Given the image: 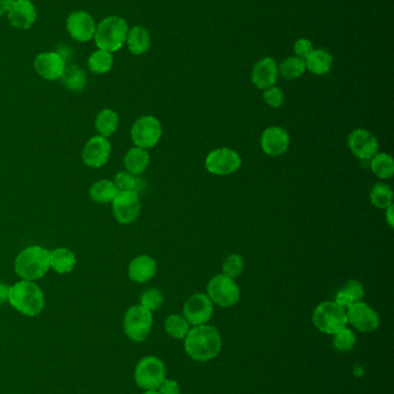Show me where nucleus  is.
<instances>
[{
	"label": "nucleus",
	"mask_w": 394,
	"mask_h": 394,
	"mask_svg": "<svg viewBox=\"0 0 394 394\" xmlns=\"http://www.w3.org/2000/svg\"><path fill=\"white\" fill-rule=\"evenodd\" d=\"M206 294L213 304L221 308L234 307L241 299V290L238 283L222 273L208 281Z\"/></svg>",
	"instance_id": "nucleus-8"
},
{
	"label": "nucleus",
	"mask_w": 394,
	"mask_h": 394,
	"mask_svg": "<svg viewBox=\"0 0 394 394\" xmlns=\"http://www.w3.org/2000/svg\"><path fill=\"white\" fill-rule=\"evenodd\" d=\"M347 312V321L348 324L352 325L357 331L362 333H370L376 331L379 328V315L377 311L370 307L369 304L359 301L356 303L349 306L346 309Z\"/></svg>",
	"instance_id": "nucleus-13"
},
{
	"label": "nucleus",
	"mask_w": 394,
	"mask_h": 394,
	"mask_svg": "<svg viewBox=\"0 0 394 394\" xmlns=\"http://www.w3.org/2000/svg\"><path fill=\"white\" fill-rule=\"evenodd\" d=\"M150 162V153L146 149L139 148V147H133L129 149V151L126 152L125 158H124L126 171L133 176H140L141 173L145 172Z\"/></svg>",
	"instance_id": "nucleus-23"
},
{
	"label": "nucleus",
	"mask_w": 394,
	"mask_h": 394,
	"mask_svg": "<svg viewBox=\"0 0 394 394\" xmlns=\"http://www.w3.org/2000/svg\"><path fill=\"white\" fill-rule=\"evenodd\" d=\"M165 377V364L157 356H145L134 370L136 384L143 391L157 390Z\"/></svg>",
	"instance_id": "nucleus-7"
},
{
	"label": "nucleus",
	"mask_w": 394,
	"mask_h": 394,
	"mask_svg": "<svg viewBox=\"0 0 394 394\" xmlns=\"http://www.w3.org/2000/svg\"><path fill=\"white\" fill-rule=\"evenodd\" d=\"M111 155V143L103 136H94L88 140L82 150V160L88 167L100 169L108 162Z\"/></svg>",
	"instance_id": "nucleus-15"
},
{
	"label": "nucleus",
	"mask_w": 394,
	"mask_h": 394,
	"mask_svg": "<svg viewBox=\"0 0 394 394\" xmlns=\"http://www.w3.org/2000/svg\"><path fill=\"white\" fill-rule=\"evenodd\" d=\"M114 58L110 52L98 50L94 52L88 59V66L91 72L95 74H105L112 68Z\"/></svg>",
	"instance_id": "nucleus-34"
},
{
	"label": "nucleus",
	"mask_w": 394,
	"mask_h": 394,
	"mask_svg": "<svg viewBox=\"0 0 394 394\" xmlns=\"http://www.w3.org/2000/svg\"><path fill=\"white\" fill-rule=\"evenodd\" d=\"M75 264H77L75 255L69 249L58 248L50 252V268H53L57 273L65 274L72 272Z\"/></svg>",
	"instance_id": "nucleus-26"
},
{
	"label": "nucleus",
	"mask_w": 394,
	"mask_h": 394,
	"mask_svg": "<svg viewBox=\"0 0 394 394\" xmlns=\"http://www.w3.org/2000/svg\"><path fill=\"white\" fill-rule=\"evenodd\" d=\"M245 263L244 259L238 254H231L224 259V265H222V274L229 276V278H238L241 276L244 271Z\"/></svg>",
	"instance_id": "nucleus-36"
},
{
	"label": "nucleus",
	"mask_w": 394,
	"mask_h": 394,
	"mask_svg": "<svg viewBox=\"0 0 394 394\" xmlns=\"http://www.w3.org/2000/svg\"><path fill=\"white\" fill-rule=\"evenodd\" d=\"M314 44L312 41H309L307 38H300L295 41L294 44V52L295 55L301 59H305L311 55V52L314 51Z\"/></svg>",
	"instance_id": "nucleus-40"
},
{
	"label": "nucleus",
	"mask_w": 394,
	"mask_h": 394,
	"mask_svg": "<svg viewBox=\"0 0 394 394\" xmlns=\"http://www.w3.org/2000/svg\"><path fill=\"white\" fill-rule=\"evenodd\" d=\"M290 136L289 133L285 128L279 126H272L266 128L262 131L260 138V148L264 153L271 157H278V156L286 153L289 148Z\"/></svg>",
	"instance_id": "nucleus-16"
},
{
	"label": "nucleus",
	"mask_w": 394,
	"mask_h": 394,
	"mask_svg": "<svg viewBox=\"0 0 394 394\" xmlns=\"http://www.w3.org/2000/svg\"><path fill=\"white\" fill-rule=\"evenodd\" d=\"M8 302L15 310L28 317H35L41 314L46 306L41 287L28 280H21L10 287Z\"/></svg>",
	"instance_id": "nucleus-2"
},
{
	"label": "nucleus",
	"mask_w": 394,
	"mask_h": 394,
	"mask_svg": "<svg viewBox=\"0 0 394 394\" xmlns=\"http://www.w3.org/2000/svg\"><path fill=\"white\" fill-rule=\"evenodd\" d=\"M364 297H366V290L362 283H359V280L352 279L347 281L343 287L337 292L334 302L347 309L349 306L363 301Z\"/></svg>",
	"instance_id": "nucleus-22"
},
{
	"label": "nucleus",
	"mask_w": 394,
	"mask_h": 394,
	"mask_svg": "<svg viewBox=\"0 0 394 394\" xmlns=\"http://www.w3.org/2000/svg\"><path fill=\"white\" fill-rule=\"evenodd\" d=\"M305 66L307 71L314 75H325L331 71L333 57L324 48H317L311 52V55L305 59Z\"/></svg>",
	"instance_id": "nucleus-24"
},
{
	"label": "nucleus",
	"mask_w": 394,
	"mask_h": 394,
	"mask_svg": "<svg viewBox=\"0 0 394 394\" xmlns=\"http://www.w3.org/2000/svg\"><path fill=\"white\" fill-rule=\"evenodd\" d=\"M118 189L111 180H100L91 187L89 195L96 203H112L118 194Z\"/></svg>",
	"instance_id": "nucleus-27"
},
{
	"label": "nucleus",
	"mask_w": 394,
	"mask_h": 394,
	"mask_svg": "<svg viewBox=\"0 0 394 394\" xmlns=\"http://www.w3.org/2000/svg\"><path fill=\"white\" fill-rule=\"evenodd\" d=\"M370 200L373 207L385 210L393 204V190L386 183H375L370 190Z\"/></svg>",
	"instance_id": "nucleus-31"
},
{
	"label": "nucleus",
	"mask_w": 394,
	"mask_h": 394,
	"mask_svg": "<svg viewBox=\"0 0 394 394\" xmlns=\"http://www.w3.org/2000/svg\"><path fill=\"white\" fill-rule=\"evenodd\" d=\"M143 394H160L157 390L145 391Z\"/></svg>",
	"instance_id": "nucleus-45"
},
{
	"label": "nucleus",
	"mask_w": 394,
	"mask_h": 394,
	"mask_svg": "<svg viewBox=\"0 0 394 394\" xmlns=\"http://www.w3.org/2000/svg\"><path fill=\"white\" fill-rule=\"evenodd\" d=\"M262 98L269 107L279 109V107L283 106V102H285V93L279 86H269L267 89L264 90Z\"/></svg>",
	"instance_id": "nucleus-39"
},
{
	"label": "nucleus",
	"mask_w": 394,
	"mask_h": 394,
	"mask_svg": "<svg viewBox=\"0 0 394 394\" xmlns=\"http://www.w3.org/2000/svg\"><path fill=\"white\" fill-rule=\"evenodd\" d=\"M157 391L160 394H181L179 384L176 380L167 379V378L161 384Z\"/></svg>",
	"instance_id": "nucleus-41"
},
{
	"label": "nucleus",
	"mask_w": 394,
	"mask_h": 394,
	"mask_svg": "<svg viewBox=\"0 0 394 394\" xmlns=\"http://www.w3.org/2000/svg\"><path fill=\"white\" fill-rule=\"evenodd\" d=\"M278 76H279V68L276 59L272 57H265L253 66L251 81L253 86H257L258 89L265 90L269 86H276Z\"/></svg>",
	"instance_id": "nucleus-19"
},
{
	"label": "nucleus",
	"mask_w": 394,
	"mask_h": 394,
	"mask_svg": "<svg viewBox=\"0 0 394 394\" xmlns=\"http://www.w3.org/2000/svg\"><path fill=\"white\" fill-rule=\"evenodd\" d=\"M241 166V156L231 148L214 149L205 159V167L213 176H231L238 172Z\"/></svg>",
	"instance_id": "nucleus-10"
},
{
	"label": "nucleus",
	"mask_w": 394,
	"mask_h": 394,
	"mask_svg": "<svg viewBox=\"0 0 394 394\" xmlns=\"http://www.w3.org/2000/svg\"><path fill=\"white\" fill-rule=\"evenodd\" d=\"M50 269V252L39 245L24 249L15 259V270L22 280L41 279Z\"/></svg>",
	"instance_id": "nucleus-3"
},
{
	"label": "nucleus",
	"mask_w": 394,
	"mask_h": 394,
	"mask_svg": "<svg viewBox=\"0 0 394 394\" xmlns=\"http://www.w3.org/2000/svg\"><path fill=\"white\" fill-rule=\"evenodd\" d=\"M190 328H191V325L186 321V318L183 315H169L164 321V330L167 332V335L171 338L178 339V340L185 339L188 331H190Z\"/></svg>",
	"instance_id": "nucleus-32"
},
{
	"label": "nucleus",
	"mask_w": 394,
	"mask_h": 394,
	"mask_svg": "<svg viewBox=\"0 0 394 394\" xmlns=\"http://www.w3.org/2000/svg\"><path fill=\"white\" fill-rule=\"evenodd\" d=\"M312 321L318 331L333 335L348 324L345 308L334 301H325L314 308Z\"/></svg>",
	"instance_id": "nucleus-5"
},
{
	"label": "nucleus",
	"mask_w": 394,
	"mask_h": 394,
	"mask_svg": "<svg viewBox=\"0 0 394 394\" xmlns=\"http://www.w3.org/2000/svg\"><path fill=\"white\" fill-rule=\"evenodd\" d=\"M214 304L205 293H195L188 297L183 307V316L192 326L207 324L213 316Z\"/></svg>",
	"instance_id": "nucleus-12"
},
{
	"label": "nucleus",
	"mask_w": 394,
	"mask_h": 394,
	"mask_svg": "<svg viewBox=\"0 0 394 394\" xmlns=\"http://www.w3.org/2000/svg\"><path fill=\"white\" fill-rule=\"evenodd\" d=\"M156 261L148 255L136 256L129 264V278L138 283H145L156 274Z\"/></svg>",
	"instance_id": "nucleus-21"
},
{
	"label": "nucleus",
	"mask_w": 394,
	"mask_h": 394,
	"mask_svg": "<svg viewBox=\"0 0 394 394\" xmlns=\"http://www.w3.org/2000/svg\"><path fill=\"white\" fill-rule=\"evenodd\" d=\"M8 295H10V286L5 283H0V304L8 302Z\"/></svg>",
	"instance_id": "nucleus-42"
},
{
	"label": "nucleus",
	"mask_w": 394,
	"mask_h": 394,
	"mask_svg": "<svg viewBox=\"0 0 394 394\" xmlns=\"http://www.w3.org/2000/svg\"><path fill=\"white\" fill-rule=\"evenodd\" d=\"M371 172L382 180L391 179L394 174V160L392 156L378 152L370 159Z\"/></svg>",
	"instance_id": "nucleus-28"
},
{
	"label": "nucleus",
	"mask_w": 394,
	"mask_h": 394,
	"mask_svg": "<svg viewBox=\"0 0 394 394\" xmlns=\"http://www.w3.org/2000/svg\"><path fill=\"white\" fill-rule=\"evenodd\" d=\"M129 26L122 17H109L98 24L95 30V43L100 50L107 52L118 51L126 41Z\"/></svg>",
	"instance_id": "nucleus-4"
},
{
	"label": "nucleus",
	"mask_w": 394,
	"mask_h": 394,
	"mask_svg": "<svg viewBox=\"0 0 394 394\" xmlns=\"http://www.w3.org/2000/svg\"><path fill=\"white\" fill-rule=\"evenodd\" d=\"M162 134V124L154 115L139 118L131 128V138L134 145L146 150L154 148L160 142Z\"/></svg>",
	"instance_id": "nucleus-9"
},
{
	"label": "nucleus",
	"mask_w": 394,
	"mask_h": 394,
	"mask_svg": "<svg viewBox=\"0 0 394 394\" xmlns=\"http://www.w3.org/2000/svg\"><path fill=\"white\" fill-rule=\"evenodd\" d=\"M8 20L17 29H29L36 20V10L29 0H15L8 10Z\"/></svg>",
	"instance_id": "nucleus-20"
},
{
	"label": "nucleus",
	"mask_w": 394,
	"mask_h": 394,
	"mask_svg": "<svg viewBox=\"0 0 394 394\" xmlns=\"http://www.w3.org/2000/svg\"><path fill=\"white\" fill-rule=\"evenodd\" d=\"M348 147L352 155L362 160H370L379 150L376 136L363 128H356L349 134Z\"/></svg>",
	"instance_id": "nucleus-14"
},
{
	"label": "nucleus",
	"mask_w": 394,
	"mask_h": 394,
	"mask_svg": "<svg viewBox=\"0 0 394 394\" xmlns=\"http://www.w3.org/2000/svg\"><path fill=\"white\" fill-rule=\"evenodd\" d=\"M118 122V114L110 109H105L101 112H98V115H96L95 127H96V131H98L100 136L108 138L117 131Z\"/></svg>",
	"instance_id": "nucleus-29"
},
{
	"label": "nucleus",
	"mask_w": 394,
	"mask_h": 394,
	"mask_svg": "<svg viewBox=\"0 0 394 394\" xmlns=\"http://www.w3.org/2000/svg\"><path fill=\"white\" fill-rule=\"evenodd\" d=\"M12 3H13V0H0V15L8 12Z\"/></svg>",
	"instance_id": "nucleus-44"
},
{
	"label": "nucleus",
	"mask_w": 394,
	"mask_h": 394,
	"mask_svg": "<svg viewBox=\"0 0 394 394\" xmlns=\"http://www.w3.org/2000/svg\"><path fill=\"white\" fill-rule=\"evenodd\" d=\"M67 31L78 41H91L94 37L96 24L91 15L86 12H74L66 22Z\"/></svg>",
	"instance_id": "nucleus-18"
},
{
	"label": "nucleus",
	"mask_w": 394,
	"mask_h": 394,
	"mask_svg": "<svg viewBox=\"0 0 394 394\" xmlns=\"http://www.w3.org/2000/svg\"><path fill=\"white\" fill-rule=\"evenodd\" d=\"M112 211L119 224L129 225L136 221L141 212L139 194L134 190L119 191L112 200Z\"/></svg>",
	"instance_id": "nucleus-11"
},
{
	"label": "nucleus",
	"mask_w": 394,
	"mask_h": 394,
	"mask_svg": "<svg viewBox=\"0 0 394 394\" xmlns=\"http://www.w3.org/2000/svg\"><path fill=\"white\" fill-rule=\"evenodd\" d=\"M114 183L117 187L118 191H127V190H134L136 193L139 194L140 190V180L133 176L131 173L119 172L116 174Z\"/></svg>",
	"instance_id": "nucleus-38"
},
{
	"label": "nucleus",
	"mask_w": 394,
	"mask_h": 394,
	"mask_svg": "<svg viewBox=\"0 0 394 394\" xmlns=\"http://www.w3.org/2000/svg\"><path fill=\"white\" fill-rule=\"evenodd\" d=\"M34 65L39 75L49 81L60 79L66 68L65 59L57 52L41 53L36 57Z\"/></svg>",
	"instance_id": "nucleus-17"
},
{
	"label": "nucleus",
	"mask_w": 394,
	"mask_h": 394,
	"mask_svg": "<svg viewBox=\"0 0 394 394\" xmlns=\"http://www.w3.org/2000/svg\"><path fill=\"white\" fill-rule=\"evenodd\" d=\"M184 347L192 359L208 362L215 359L222 348L220 332L212 325H197L190 328L184 339Z\"/></svg>",
	"instance_id": "nucleus-1"
},
{
	"label": "nucleus",
	"mask_w": 394,
	"mask_h": 394,
	"mask_svg": "<svg viewBox=\"0 0 394 394\" xmlns=\"http://www.w3.org/2000/svg\"><path fill=\"white\" fill-rule=\"evenodd\" d=\"M123 328L126 337L134 342H143L150 337L153 328V312L136 304L126 310Z\"/></svg>",
	"instance_id": "nucleus-6"
},
{
	"label": "nucleus",
	"mask_w": 394,
	"mask_h": 394,
	"mask_svg": "<svg viewBox=\"0 0 394 394\" xmlns=\"http://www.w3.org/2000/svg\"><path fill=\"white\" fill-rule=\"evenodd\" d=\"M279 68L280 75L287 79H298L300 76L303 75L305 71H307V66H305V60L304 59L298 58V57H289L286 60H283Z\"/></svg>",
	"instance_id": "nucleus-33"
},
{
	"label": "nucleus",
	"mask_w": 394,
	"mask_h": 394,
	"mask_svg": "<svg viewBox=\"0 0 394 394\" xmlns=\"http://www.w3.org/2000/svg\"><path fill=\"white\" fill-rule=\"evenodd\" d=\"M63 86L73 93H80L87 84V77L82 69L78 66H70L65 68V72L60 77Z\"/></svg>",
	"instance_id": "nucleus-30"
},
{
	"label": "nucleus",
	"mask_w": 394,
	"mask_h": 394,
	"mask_svg": "<svg viewBox=\"0 0 394 394\" xmlns=\"http://www.w3.org/2000/svg\"><path fill=\"white\" fill-rule=\"evenodd\" d=\"M333 346L338 352H349L356 344V335L352 328H341L333 335Z\"/></svg>",
	"instance_id": "nucleus-35"
},
{
	"label": "nucleus",
	"mask_w": 394,
	"mask_h": 394,
	"mask_svg": "<svg viewBox=\"0 0 394 394\" xmlns=\"http://www.w3.org/2000/svg\"><path fill=\"white\" fill-rule=\"evenodd\" d=\"M385 221H386V224L390 226L391 229L394 228V211H393V204L390 205V207L385 209Z\"/></svg>",
	"instance_id": "nucleus-43"
},
{
	"label": "nucleus",
	"mask_w": 394,
	"mask_h": 394,
	"mask_svg": "<svg viewBox=\"0 0 394 394\" xmlns=\"http://www.w3.org/2000/svg\"><path fill=\"white\" fill-rule=\"evenodd\" d=\"M163 302V293L157 288H150V290H145L140 297V304L152 312L159 310L162 307Z\"/></svg>",
	"instance_id": "nucleus-37"
},
{
	"label": "nucleus",
	"mask_w": 394,
	"mask_h": 394,
	"mask_svg": "<svg viewBox=\"0 0 394 394\" xmlns=\"http://www.w3.org/2000/svg\"><path fill=\"white\" fill-rule=\"evenodd\" d=\"M127 48L133 55H141L146 53L150 48V34L146 28L136 26L129 30L127 37Z\"/></svg>",
	"instance_id": "nucleus-25"
}]
</instances>
